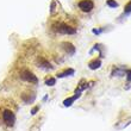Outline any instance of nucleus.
I'll use <instances>...</instances> for the list:
<instances>
[{"label": "nucleus", "mask_w": 131, "mask_h": 131, "mask_svg": "<svg viewBox=\"0 0 131 131\" xmlns=\"http://www.w3.org/2000/svg\"><path fill=\"white\" fill-rule=\"evenodd\" d=\"M79 7L84 12H91L94 7V4H93L92 0H82L79 3Z\"/></svg>", "instance_id": "1"}, {"label": "nucleus", "mask_w": 131, "mask_h": 131, "mask_svg": "<svg viewBox=\"0 0 131 131\" xmlns=\"http://www.w3.org/2000/svg\"><path fill=\"white\" fill-rule=\"evenodd\" d=\"M55 30L57 31V32H60V34H69V35H73V34L76 32L75 29L68 26V25H66V24H58V26L56 27Z\"/></svg>", "instance_id": "2"}, {"label": "nucleus", "mask_w": 131, "mask_h": 131, "mask_svg": "<svg viewBox=\"0 0 131 131\" xmlns=\"http://www.w3.org/2000/svg\"><path fill=\"white\" fill-rule=\"evenodd\" d=\"M3 119L7 125H13L14 123V114L13 112L10 111V110H5L4 113H3Z\"/></svg>", "instance_id": "3"}, {"label": "nucleus", "mask_w": 131, "mask_h": 131, "mask_svg": "<svg viewBox=\"0 0 131 131\" xmlns=\"http://www.w3.org/2000/svg\"><path fill=\"white\" fill-rule=\"evenodd\" d=\"M22 79L29 81V82H31V84H37V81H38L35 74L29 72V70H24L23 73H22Z\"/></svg>", "instance_id": "4"}, {"label": "nucleus", "mask_w": 131, "mask_h": 131, "mask_svg": "<svg viewBox=\"0 0 131 131\" xmlns=\"http://www.w3.org/2000/svg\"><path fill=\"white\" fill-rule=\"evenodd\" d=\"M63 45V48L66 49V51L68 53V54H74V51H75V48H74L70 43H63L62 44Z\"/></svg>", "instance_id": "5"}, {"label": "nucleus", "mask_w": 131, "mask_h": 131, "mask_svg": "<svg viewBox=\"0 0 131 131\" xmlns=\"http://www.w3.org/2000/svg\"><path fill=\"white\" fill-rule=\"evenodd\" d=\"M100 61H99V60H98V61H92V62H89V68H91V69L92 70H94V69H98V68H99V67H100Z\"/></svg>", "instance_id": "6"}, {"label": "nucleus", "mask_w": 131, "mask_h": 131, "mask_svg": "<svg viewBox=\"0 0 131 131\" xmlns=\"http://www.w3.org/2000/svg\"><path fill=\"white\" fill-rule=\"evenodd\" d=\"M79 96H80V94L77 93V94H75L74 96H72V98H69V99H67V100H64V101H63V104H64V106H70V105H72V103H73V101L75 100L76 98H79Z\"/></svg>", "instance_id": "7"}, {"label": "nucleus", "mask_w": 131, "mask_h": 131, "mask_svg": "<svg viewBox=\"0 0 131 131\" xmlns=\"http://www.w3.org/2000/svg\"><path fill=\"white\" fill-rule=\"evenodd\" d=\"M69 74H74V70H73V69H68V70H66V72H63V73L57 74V76H58V77H63V76H67V75H69Z\"/></svg>", "instance_id": "8"}, {"label": "nucleus", "mask_w": 131, "mask_h": 131, "mask_svg": "<svg viewBox=\"0 0 131 131\" xmlns=\"http://www.w3.org/2000/svg\"><path fill=\"white\" fill-rule=\"evenodd\" d=\"M38 62L39 63H42L43 67H46V68H50V63H48L45 60H43V58H38Z\"/></svg>", "instance_id": "9"}, {"label": "nucleus", "mask_w": 131, "mask_h": 131, "mask_svg": "<svg viewBox=\"0 0 131 131\" xmlns=\"http://www.w3.org/2000/svg\"><path fill=\"white\" fill-rule=\"evenodd\" d=\"M55 82H56V80H55L54 77H50V79H48V80H46L45 84H46L48 86H54Z\"/></svg>", "instance_id": "10"}, {"label": "nucleus", "mask_w": 131, "mask_h": 131, "mask_svg": "<svg viewBox=\"0 0 131 131\" xmlns=\"http://www.w3.org/2000/svg\"><path fill=\"white\" fill-rule=\"evenodd\" d=\"M124 12L125 13H129V12H131V0L127 3L126 5H125V8H124Z\"/></svg>", "instance_id": "11"}, {"label": "nucleus", "mask_w": 131, "mask_h": 131, "mask_svg": "<svg viewBox=\"0 0 131 131\" xmlns=\"http://www.w3.org/2000/svg\"><path fill=\"white\" fill-rule=\"evenodd\" d=\"M107 5L110 7H117L118 6V4H117L114 0H107Z\"/></svg>", "instance_id": "12"}, {"label": "nucleus", "mask_w": 131, "mask_h": 131, "mask_svg": "<svg viewBox=\"0 0 131 131\" xmlns=\"http://www.w3.org/2000/svg\"><path fill=\"white\" fill-rule=\"evenodd\" d=\"M126 77L129 81H131V70H127L126 72Z\"/></svg>", "instance_id": "13"}, {"label": "nucleus", "mask_w": 131, "mask_h": 131, "mask_svg": "<svg viewBox=\"0 0 131 131\" xmlns=\"http://www.w3.org/2000/svg\"><path fill=\"white\" fill-rule=\"evenodd\" d=\"M37 111H38V106H36V107L32 108V111H31V113H32V114H35V113H36Z\"/></svg>", "instance_id": "14"}]
</instances>
